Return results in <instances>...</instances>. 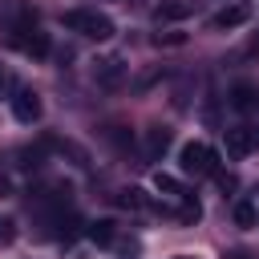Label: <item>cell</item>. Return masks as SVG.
<instances>
[{"mask_svg": "<svg viewBox=\"0 0 259 259\" xmlns=\"http://www.w3.org/2000/svg\"><path fill=\"white\" fill-rule=\"evenodd\" d=\"M247 16H251L247 4H227L210 16V28H239V24H247Z\"/></svg>", "mask_w": 259, "mask_h": 259, "instance_id": "cell-7", "label": "cell"}, {"mask_svg": "<svg viewBox=\"0 0 259 259\" xmlns=\"http://www.w3.org/2000/svg\"><path fill=\"white\" fill-rule=\"evenodd\" d=\"M178 202H182V206H178V219H182V223H198V214H202V206L194 202V194H182Z\"/></svg>", "mask_w": 259, "mask_h": 259, "instance_id": "cell-13", "label": "cell"}, {"mask_svg": "<svg viewBox=\"0 0 259 259\" xmlns=\"http://www.w3.org/2000/svg\"><path fill=\"white\" fill-rule=\"evenodd\" d=\"M85 235H89V239H93V243H97V247H109V243H113V235H117V231H113V219H93V223H89V231H85Z\"/></svg>", "mask_w": 259, "mask_h": 259, "instance_id": "cell-9", "label": "cell"}, {"mask_svg": "<svg viewBox=\"0 0 259 259\" xmlns=\"http://www.w3.org/2000/svg\"><path fill=\"white\" fill-rule=\"evenodd\" d=\"M61 24L69 32L89 36V40H109L113 36V20L105 12H93V8H69V12H61Z\"/></svg>", "mask_w": 259, "mask_h": 259, "instance_id": "cell-1", "label": "cell"}, {"mask_svg": "<svg viewBox=\"0 0 259 259\" xmlns=\"http://www.w3.org/2000/svg\"><path fill=\"white\" fill-rule=\"evenodd\" d=\"M235 223H239V227H255V223H259V210H255L251 202H239V206H235Z\"/></svg>", "mask_w": 259, "mask_h": 259, "instance_id": "cell-14", "label": "cell"}, {"mask_svg": "<svg viewBox=\"0 0 259 259\" xmlns=\"http://www.w3.org/2000/svg\"><path fill=\"white\" fill-rule=\"evenodd\" d=\"M214 150L206 146V142H186L182 150H178V170L182 174H214Z\"/></svg>", "mask_w": 259, "mask_h": 259, "instance_id": "cell-3", "label": "cell"}, {"mask_svg": "<svg viewBox=\"0 0 259 259\" xmlns=\"http://www.w3.org/2000/svg\"><path fill=\"white\" fill-rule=\"evenodd\" d=\"M231 105H235V109H259V89L239 85V89H235V97H231Z\"/></svg>", "mask_w": 259, "mask_h": 259, "instance_id": "cell-12", "label": "cell"}, {"mask_svg": "<svg viewBox=\"0 0 259 259\" xmlns=\"http://www.w3.org/2000/svg\"><path fill=\"white\" fill-rule=\"evenodd\" d=\"M125 73H130V65H125V57H117V53L93 61V81L105 85V89H117V85L125 81Z\"/></svg>", "mask_w": 259, "mask_h": 259, "instance_id": "cell-4", "label": "cell"}, {"mask_svg": "<svg viewBox=\"0 0 259 259\" xmlns=\"http://www.w3.org/2000/svg\"><path fill=\"white\" fill-rule=\"evenodd\" d=\"M12 45L20 49V53H28V57H49V36L45 32H36V24H32V16H20L16 24H12Z\"/></svg>", "mask_w": 259, "mask_h": 259, "instance_id": "cell-2", "label": "cell"}, {"mask_svg": "<svg viewBox=\"0 0 259 259\" xmlns=\"http://www.w3.org/2000/svg\"><path fill=\"white\" fill-rule=\"evenodd\" d=\"M166 150H170V130L150 125V130H146V158H162Z\"/></svg>", "mask_w": 259, "mask_h": 259, "instance_id": "cell-8", "label": "cell"}, {"mask_svg": "<svg viewBox=\"0 0 259 259\" xmlns=\"http://www.w3.org/2000/svg\"><path fill=\"white\" fill-rule=\"evenodd\" d=\"M12 117L24 121V125L40 121V97H36L32 89H16V97H12Z\"/></svg>", "mask_w": 259, "mask_h": 259, "instance_id": "cell-6", "label": "cell"}, {"mask_svg": "<svg viewBox=\"0 0 259 259\" xmlns=\"http://www.w3.org/2000/svg\"><path fill=\"white\" fill-rule=\"evenodd\" d=\"M16 239V223L12 219H0V243H12Z\"/></svg>", "mask_w": 259, "mask_h": 259, "instance_id": "cell-16", "label": "cell"}, {"mask_svg": "<svg viewBox=\"0 0 259 259\" xmlns=\"http://www.w3.org/2000/svg\"><path fill=\"white\" fill-rule=\"evenodd\" d=\"M154 45H186V36H182V32H166V36L158 32V36H154Z\"/></svg>", "mask_w": 259, "mask_h": 259, "instance_id": "cell-17", "label": "cell"}, {"mask_svg": "<svg viewBox=\"0 0 259 259\" xmlns=\"http://www.w3.org/2000/svg\"><path fill=\"white\" fill-rule=\"evenodd\" d=\"M154 190H158V194H170V198H182V194H186V186H182L178 178H170V174H154Z\"/></svg>", "mask_w": 259, "mask_h": 259, "instance_id": "cell-11", "label": "cell"}, {"mask_svg": "<svg viewBox=\"0 0 259 259\" xmlns=\"http://www.w3.org/2000/svg\"><path fill=\"white\" fill-rule=\"evenodd\" d=\"M255 150H259V130H251V125L227 130V154H231V158H247V154H255Z\"/></svg>", "mask_w": 259, "mask_h": 259, "instance_id": "cell-5", "label": "cell"}, {"mask_svg": "<svg viewBox=\"0 0 259 259\" xmlns=\"http://www.w3.org/2000/svg\"><path fill=\"white\" fill-rule=\"evenodd\" d=\"M182 16H190V4L186 0H166V4L154 8V20H182Z\"/></svg>", "mask_w": 259, "mask_h": 259, "instance_id": "cell-10", "label": "cell"}, {"mask_svg": "<svg viewBox=\"0 0 259 259\" xmlns=\"http://www.w3.org/2000/svg\"><path fill=\"white\" fill-rule=\"evenodd\" d=\"M4 85H8V73H4V65H0V89H4Z\"/></svg>", "mask_w": 259, "mask_h": 259, "instance_id": "cell-18", "label": "cell"}, {"mask_svg": "<svg viewBox=\"0 0 259 259\" xmlns=\"http://www.w3.org/2000/svg\"><path fill=\"white\" fill-rule=\"evenodd\" d=\"M117 202H121V206H146L142 190H134V186H130V190H121V198H117Z\"/></svg>", "mask_w": 259, "mask_h": 259, "instance_id": "cell-15", "label": "cell"}]
</instances>
